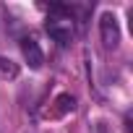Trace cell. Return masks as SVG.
Instances as JSON below:
<instances>
[{
	"mask_svg": "<svg viewBox=\"0 0 133 133\" xmlns=\"http://www.w3.org/2000/svg\"><path fill=\"white\" fill-rule=\"evenodd\" d=\"M99 34H102V44L107 50H115L120 44V26H117L115 13H110V11L102 13V18H99Z\"/></svg>",
	"mask_w": 133,
	"mask_h": 133,
	"instance_id": "cell-1",
	"label": "cell"
},
{
	"mask_svg": "<svg viewBox=\"0 0 133 133\" xmlns=\"http://www.w3.org/2000/svg\"><path fill=\"white\" fill-rule=\"evenodd\" d=\"M21 55L29 63V68H34V71H39L44 65V52H42V47H39V42L34 37H24L21 39Z\"/></svg>",
	"mask_w": 133,
	"mask_h": 133,
	"instance_id": "cell-2",
	"label": "cell"
},
{
	"mask_svg": "<svg viewBox=\"0 0 133 133\" xmlns=\"http://www.w3.org/2000/svg\"><path fill=\"white\" fill-rule=\"evenodd\" d=\"M76 110V97H71V94H57L55 97V107L47 112L50 117H63V115H68V112H73Z\"/></svg>",
	"mask_w": 133,
	"mask_h": 133,
	"instance_id": "cell-3",
	"label": "cell"
},
{
	"mask_svg": "<svg viewBox=\"0 0 133 133\" xmlns=\"http://www.w3.org/2000/svg\"><path fill=\"white\" fill-rule=\"evenodd\" d=\"M18 76V65L8 57H0V78H16Z\"/></svg>",
	"mask_w": 133,
	"mask_h": 133,
	"instance_id": "cell-4",
	"label": "cell"
},
{
	"mask_svg": "<svg viewBox=\"0 0 133 133\" xmlns=\"http://www.w3.org/2000/svg\"><path fill=\"white\" fill-rule=\"evenodd\" d=\"M94 133H110V128H107V123H94Z\"/></svg>",
	"mask_w": 133,
	"mask_h": 133,
	"instance_id": "cell-5",
	"label": "cell"
}]
</instances>
